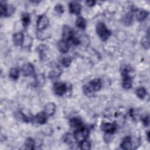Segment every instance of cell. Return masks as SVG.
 I'll return each instance as SVG.
<instances>
[{
	"label": "cell",
	"mask_w": 150,
	"mask_h": 150,
	"mask_svg": "<svg viewBox=\"0 0 150 150\" xmlns=\"http://www.w3.org/2000/svg\"><path fill=\"white\" fill-rule=\"evenodd\" d=\"M141 45L142 46L146 49H148L149 47V30L147 32L146 36H145V38H144L141 42Z\"/></svg>",
	"instance_id": "21"
},
{
	"label": "cell",
	"mask_w": 150,
	"mask_h": 150,
	"mask_svg": "<svg viewBox=\"0 0 150 150\" xmlns=\"http://www.w3.org/2000/svg\"><path fill=\"white\" fill-rule=\"evenodd\" d=\"M148 15V12H147L145 11L142 10V11H139L137 13V18L138 21L141 22L143 21Z\"/></svg>",
	"instance_id": "19"
},
{
	"label": "cell",
	"mask_w": 150,
	"mask_h": 150,
	"mask_svg": "<svg viewBox=\"0 0 150 150\" xmlns=\"http://www.w3.org/2000/svg\"><path fill=\"white\" fill-rule=\"evenodd\" d=\"M64 141L67 144H71L73 142V138L71 135L69 134H67L64 137Z\"/></svg>",
	"instance_id": "31"
},
{
	"label": "cell",
	"mask_w": 150,
	"mask_h": 150,
	"mask_svg": "<svg viewBox=\"0 0 150 150\" xmlns=\"http://www.w3.org/2000/svg\"><path fill=\"white\" fill-rule=\"evenodd\" d=\"M56 110V105L53 103H49L45 107V112L47 115H52Z\"/></svg>",
	"instance_id": "17"
},
{
	"label": "cell",
	"mask_w": 150,
	"mask_h": 150,
	"mask_svg": "<svg viewBox=\"0 0 150 150\" xmlns=\"http://www.w3.org/2000/svg\"><path fill=\"white\" fill-rule=\"evenodd\" d=\"M132 15L131 13H128L127 14L125 17L124 19V22L126 25H129L132 21Z\"/></svg>",
	"instance_id": "27"
},
{
	"label": "cell",
	"mask_w": 150,
	"mask_h": 150,
	"mask_svg": "<svg viewBox=\"0 0 150 150\" xmlns=\"http://www.w3.org/2000/svg\"><path fill=\"white\" fill-rule=\"evenodd\" d=\"M69 124L71 127L76 128L77 129L83 127L82 121L80 118L77 117H74L71 118L69 121Z\"/></svg>",
	"instance_id": "15"
},
{
	"label": "cell",
	"mask_w": 150,
	"mask_h": 150,
	"mask_svg": "<svg viewBox=\"0 0 150 150\" xmlns=\"http://www.w3.org/2000/svg\"><path fill=\"white\" fill-rule=\"evenodd\" d=\"M57 47L60 52L65 53L69 50V45L67 41L62 39L57 43Z\"/></svg>",
	"instance_id": "14"
},
{
	"label": "cell",
	"mask_w": 150,
	"mask_h": 150,
	"mask_svg": "<svg viewBox=\"0 0 150 150\" xmlns=\"http://www.w3.org/2000/svg\"><path fill=\"white\" fill-rule=\"evenodd\" d=\"M25 149H34V146H35V141L30 138H28L25 141Z\"/></svg>",
	"instance_id": "20"
},
{
	"label": "cell",
	"mask_w": 150,
	"mask_h": 150,
	"mask_svg": "<svg viewBox=\"0 0 150 150\" xmlns=\"http://www.w3.org/2000/svg\"><path fill=\"white\" fill-rule=\"evenodd\" d=\"M80 149H90L91 148V145L90 143L87 141V140H84L80 142Z\"/></svg>",
	"instance_id": "26"
},
{
	"label": "cell",
	"mask_w": 150,
	"mask_h": 150,
	"mask_svg": "<svg viewBox=\"0 0 150 150\" xmlns=\"http://www.w3.org/2000/svg\"><path fill=\"white\" fill-rule=\"evenodd\" d=\"M19 70L16 68H12L10 70L9 72V76L10 77L13 79H17L19 77Z\"/></svg>",
	"instance_id": "25"
},
{
	"label": "cell",
	"mask_w": 150,
	"mask_h": 150,
	"mask_svg": "<svg viewBox=\"0 0 150 150\" xmlns=\"http://www.w3.org/2000/svg\"><path fill=\"white\" fill-rule=\"evenodd\" d=\"M131 71V68L129 66H125L122 70V87L125 89H129L132 87V80L131 77L129 75V72Z\"/></svg>",
	"instance_id": "2"
},
{
	"label": "cell",
	"mask_w": 150,
	"mask_h": 150,
	"mask_svg": "<svg viewBox=\"0 0 150 150\" xmlns=\"http://www.w3.org/2000/svg\"><path fill=\"white\" fill-rule=\"evenodd\" d=\"M60 74V71H57V70L56 71V70H53L50 73L49 77L50 78H56V77L59 76Z\"/></svg>",
	"instance_id": "30"
},
{
	"label": "cell",
	"mask_w": 150,
	"mask_h": 150,
	"mask_svg": "<svg viewBox=\"0 0 150 150\" xmlns=\"http://www.w3.org/2000/svg\"><path fill=\"white\" fill-rule=\"evenodd\" d=\"M49 24V20L45 15H42L39 17L37 21V29L39 30H44Z\"/></svg>",
	"instance_id": "7"
},
{
	"label": "cell",
	"mask_w": 150,
	"mask_h": 150,
	"mask_svg": "<svg viewBox=\"0 0 150 150\" xmlns=\"http://www.w3.org/2000/svg\"><path fill=\"white\" fill-rule=\"evenodd\" d=\"M24 36L22 32H19L15 33L13 36V42L15 46H21L23 42Z\"/></svg>",
	"instance_id": "12"
},
{
	"label": "cell",
	"mask_w": 150,
	"mask_h": 150,
	"mask_svg": "<svg viewBox=\"0 0 150 150\" xmlns=\"http://www.w3.org/2000/svg\"><path fill=\"white\" fill-rule=\"evenodd\" d=\"M121 148L123 149H131L132 148V138L131 137H126L122 140L121 145Z\"/></svg>",
	"instance_id": "13"
},
{
	"label": "cell",
	"mask_w": 150,
	"mask_h": 150,
	"mask_svg": "<svg viewBox=\"0 0 150 150\" xmlns=\"http://www.w3.org/2000/svg\"><path fill=\"white\" fill-rule=\"evenodd\" d=\"M22 24L24 27H26L30 23V17L28 13H23L22 16Z\"/></svg>",
	"instance_id": "24"
},
{
	"label": "cell",
	"mask_w": 150,
	"mask_h": 150,
	"mask_svg": "<svg viewBox=\"0 0 150 150\" xmlns=\"http://www.w3.org/2000/svg\"><path fill=\"white\" fill-rule=\"evenodd\" d=\"M63 40L70 42L71 39L74 36V32L70 26L65 25L63 29Z\"/></svg>",
	"instance_id": "6"
},
{
	"label": "cell",
	"mask_w": 150,
	"mask_h": 150,
	"mask_svg": "<svg viewBox=\"0 0 150 150\" xmlns=\"http://www.w3.org/2000/svg\"><path fill=\"white\" fill-rule=\"evenodd\" d=\"M62 63L64 67H69L71 64V59L70 57H64L62 60Z\"/></svg>",
	"instance_id": "28"
},
{
	"label": "cell",
	"mask_w": 150,
	"mask_h": 150,
	"mask_svg": "<svg viewBox=\"0 0 150 150\" xmlns=\"http://www.w3.org/2000/svg\"><path fill=\"white\" fill-rule=\"evenodd\" d=\"M96 32L103 41H106L110 36L111 33L103 22H99L96 25Z\"/></svg>",
	"instance_id": "1"
},
{
	"label": "cell",
	"mask_w": 150,
	"mask_h": 150,
	"mask_svg": "<svg viewBox=\"0 0 150 150\" xmlns=\"http://www.w3.org/2000/svg\"><path fill=\"white\" fill-rule=\"evenodd\" d=\"M83 91L85 95H86L87 97H92L94 93V91L88 86V84H86L84 86Z\"/></svg>",
	"instance_id": "22"
},
{
	"label": "cell",
	"mask_w": 150,
	"mask_h": 150,
	"mask_svg": "<svg viewBox=\"0 0 150 150\" xmlns=\"http://www.w3.org/2000/svg\"><path fill=\"white\" fill-rule=\"evenodd\" d=\"M22 71L24 76H30L34 73V67L30 63L25 64L22 68Z\"/></svg>",
	"instance_id": "8"
},
{
	"label": "cell",
	"mask_w": 150,
	"mask_h": 150,
	"mask_svg": "<svg viewBox=\"0 0 150 150\" xmlns=\"http://www.w3.org/2000/svg\"><path fill=\"white\" fill-rule=\"evenodd\" d=\"M0 4V11L1 16H9L13 13L15 9L12 5H7L4 1H1Z\"/></svg>",
	"instance_id": "4"
},
{
	"label": "cell",
	"mask_w": 150,
	"mask_h": 150,
	"mask_svg": "<svg viewBox=\"0 0 150 150\" xmlns=\"http://www.w3.org/2000/svg\"><path fill=\"white\" fill-rule=\"evenodd\" d=\"M54 9H55L56 12H57V13H59V14L63 13V11H64V9H63V6L62 5V4H57V5L55 6Z\"/></svg>",
	"instance_id": "29"
},
{
	"label": "cell",
	"mask_w": 150,
	"mask_h": 150,
	"mask_svg": "<svg viewBox=\"0 0 150 150\" xmlns=\"http://www.w3.org/2000/svg\"><path fill=\"white\" fill-rule=\"evenodd\" d=\"M142 121L144 122V124H145V125L146 126H148L149 125V117L148 115H147L146 117H145L144 119H142Z\"/></svg>",
	"instance_id": "32"
},
{
	"label": "cell",
	"mask_w": 150,
	"mask_h": 150,
	"mask_svg": "<svg viewBox=\"0 0 150 150\" xmlns=\"http://www.w3.org/2000/svg\"><path fill=\"white\" fill-rule=\"evenodd\" d=\"M54 93L59 96H62L67 90L66 84L62 82H56L54 84L53 87Z\"/></svg>",
	"instance_id": "5"
},
{
	"label": "cell",
	"mask_w": 150,
	"mask_h": 150,
	"mask_svg": "<svg viewBox=\"0 0 150 150\" xmlns=\"http://www.w3.org/2000/svg\"><path fill=\"white\" fill-rule=\"evenodd\" d=\"M87 84L95 92L98 91L101 88L102 82L100 79H94L90 81Z\"/></svg>",
	"instance_id": "9"
},
{
	"label": "cell",
	"mask_w": 150,
	"mask_h": 150,
	"mask_svg": "<svg viewBox=\"0 0 150 150\" xmlns=\"http://www.w3.org/2000/svg\"><path fill=\"white\" fill-rule=\"evenodd\" d=\"M81 5L77 2H71L69 4V11L71 13L79 15L81 12Z\"/></svg>",
	"instance_id": "11"
},
{
	"label": "cell",
	"mask_w": 150,
	"mask_h": 150,
	"mask_svg": "<svg viewBox=\"0 0 150 150\" xmlns=\"http://www.w3.org/2000/svg\"><path fill=\"white\" fill-rule=\"evenodd\" d=\"M136 94L139 98L142 99L145 97L146 94V91L144 87H139L137 90Z\"/></svg>",
	"instance_id": "23"
},
{
	"label": "cell",
	"mask_w": 150,
	"mask_h": 150,
	"mask_svg": "<svg viewBox=\"0 0 150 150\" xmlns=\"http://www.w3.org/2000/svg\"><path fill=\"white\" fill-rule=\"evenodd\" d=\"M147 136H148V140H149V132H148V135H147Z\"/></svg>",
	"instance_id": "34"
},
{
	"label": "cell",
	"mask_w": 150,
	"mask_h": 150,
	"mask_svg": "<svg viewBox=\"0 0 150 150\" xmlns=\"http://www.w3.org/2000/svg\"><path fill=\"white\" fill-rule=\"evenodd\" d=\"M86 5L88 6H90V7H91L93 6L94 5L95 3H96V1H87L86 2Z\"/></svg>",
	"instance_id": "33"
},
{
	"label": "cell",
	"mask_w": 150,
	"mask_h": 150,
	"mask_svg": "<svg viewBox=\"0 0 150 150\" xmlns=\"http://www.w3.org/2000/svg\"><path fill=\"white\" fill-rule=\"evenodd\" d=\"M35 118L36 121L38 124H43L47 121V114L45 113V111L40 112L36 115Z\"/></svg>",
	"instance_id": "16"
},
{
	"label": "cell",
	"mask_w": 150,
	"mask_h": 150,
	"mask_svg": "<svg viewBox=\"0 0 150 150\" xmlns=\"http://www.w3.org/2000/svg\"><path fill=\"white\" fill-rule=\"evenodd\" d=\"M89 134L88 129L87 128H85L84 127H83L79 129H77L74 132V139L79 142H81V141L85 140Z\"/></svg>",
	"instance_id": "3"
},
{
	"label": "cell",
	"mask_w": 150,
	"mask_h": 150,
	"mask_svg": "<svg viewBox=\"0 0 150 150\" xmlns=\"http://www.w3.org/2000/svg\"><path fill=\"white\" fill-rule=\"evenodd\" d=\"M101 129L107 134H113L116 130V127L113 124L105 122L102 124Z\"/></svg>",
	"instance_id": "10"
},
{
	"label": "cell",
	"mask_w": 150,
	"mask_h": 150,
	"mask_svg": "<svg viewBox=\"0 0 150 150\" xmlns=\"http://www.w3.org/2000/svg\"><path fill=\"white\" fill-rule=\"evenodd\" d=\"M76 25L81 29H84L86 26V20L83 17H79L76 21Z\"/></svg>",
	"instance_id": "18"
}]
</instances>
